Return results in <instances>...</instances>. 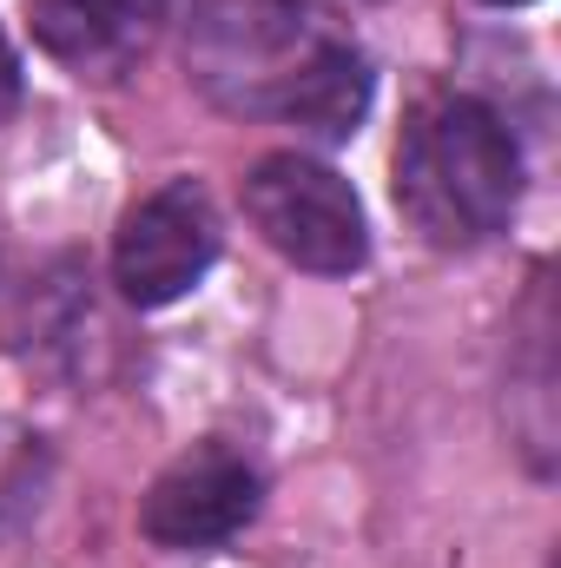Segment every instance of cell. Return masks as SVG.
Wrapping results in <instances>:
<instances>
[{
  "mask_svg": "<svg viewBox=\"0 0 561 568\" xmlns=\"http://www.w3.org/2000/svg\"><path fill=\"white\" fill-rule=\"evenodd\" d=\"M185 80L232 120L350 140L370 113L364 47L304 0H198L185 20Z\"/></svg>",
  "mask_w": 561,
  "mask_h": 568,
  "instance_id": "cell-1",
  "label": "cell"
},
{
  "mask_svg": "<svg viewBox=\"0 0 561 568\" xmlns=\"http://www.w3.org/2000/svg\"><path fill=\"white\" fill-rule=\"evenodd\" d=\"M159 20L165 0H27L40 53H53L73 73H120L133 53H145Z\"/></svg>",
  "mask_w": 561,
  "mask_h": 568,
  "instance_id": "cell-6",
  "label": "cell"
},
{
  "mask_svg": "<svg viewBox=\"0 0 561 568\" xmlns=\"http://www.w3.org/2000/svg\"><path fill=\"white\" fill-rule=\"evenodd\" d=\"M252 516H258V469L225 443H198L178 463H165L140 503V529L159 549L232 542Z\"/></svg>",
  "mask_w": 561,
  "mask_h": 568,
  "instance_id": "cell-5",
  "label": "cell"
},
{
  "mask_svg": "<svg viewBox=\"0 0 561 568\" xmlns=\"http://www.w3.org/2000/svg\"><path fill=\"white\" fill-rule=\"evenodd\" d=\"M218 258V212L205 199V185L172 179L159 192H145L140 205L120 219L113 239V284L126 291V304L159 311L172 297H185L192 284L212 272Z\"/></svg>",
  "mask_w": 561,
  "mask_h": 568,
  "instance_id": "cell-4",
  "label": "cell"
},
{
  "mask_svg": "<svg viewBox=\"0 0 561 568\" xmlns=\"http://www.w3.org/2000/svg\"><path fill=\"white\" fill-rule=\"evenodd\" d=\"M489 7H522V0H489Z\"/></svg>",
  "mask_w": 561,
  "mask_h": 568,
  "instance_id": "cell-8",
  "label": "cell"
},
{
  "mask_svg": "<svg viewBox=\"0 0 561 568\" xmlns=\"http://www.w3.org/2000/svg\"><path fill=\"white\" fill-rule=\"evenodd\" d=\"M245 212L258 225V239L290 258L297 272L317 278H350L370 258V225H364V199L350 192L344 172L304 159V152H265L245 172Z\"/></svg>",
  "mask_w": 561,
  "mask_h": 568,
  "instance_id": "cell-3",
  "label": "cell"
},
{
  "mask_svg": "<svg viewBox=\"0 0 561 568\" xmlns=\"http://www.w3.org/2000/svg\"><path fill=\"white\" fill-rule=\"evenodd\" d=\"M516 199H522V152L482 100L462 93L429 100L404 126L397 212L410 219L417 239L442 252H469L509 225Z\"/></svg>",
  "mask_w": 561,
  "mask_h": 568,
  "instance_id": "cell-2",
  "label": "cell"
},
{
  "mask_svg": "<svg viewBox=\"0 0 561 568\" xmlns=\"http://www.w3.org/2000/svg\"><path fill=\"white\" fill-rule=\"evenodd\" d=\"M20 53H13V40L0 33V120H13V106H20Z\"/></svg>",
  "mask_w": 561,
  "mask_h": 568,
  "instance_id": "cell-7",
  "label": "cell"
}]
</instances>
